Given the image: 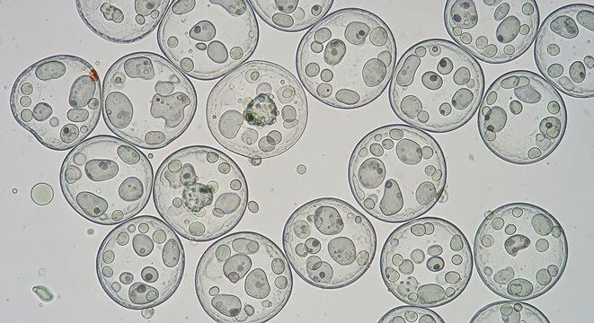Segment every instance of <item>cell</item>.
<instances>
[{
  "label": "cell",
  "mask_w": 594,
  "mask_h": 323,
  "mask_svg": "<svg viewBox=\"0 0 594 323\" xmlns=\"http://www.w3.org/2000/svg\"><path fill=\"white\" fill-rule=\"evenodd\" d=\"M396 64L395 38L373 13L345 8L324 17L305 34L297 51L298 77L321 102L343 109L376 100Z\"/></svg>",
  "instance_id": "cell-1"
},
{
  "label": "cell",
  "mask_w": 594,
  "mask_h": 323,
  "mask_svg": "<svg viewBox=\"0 0 594 323\" xmlns=\"http://www.w3.org/2000/svg\"><path fill=\"white\" fill-rule=\"evenodd\" d=\"M307 101L297 78L282 66L250 61L211 90L206 118L217 142L230 152L267 159L290 149L303 135Z\"/></svg>",
  "instance_id": "cell-2"
},
{
  "label": "cell",
  "mask_w": 594,
  "mask_h": 323,
  "mask_svg": "<svg viewBox=\"0 0 594 323\" xmlns=\"http://www.w3.org/2000/svg\"><path fill=\"white\" fill-rule=\"evenodd\" d=\"M348 178L365 212L383 222L403 223L423 215L439 200L447 164L431 135L392 124L360 139L350 159Z\"/></svg>",
  "instance_id": "cell-3"
},
{
  "label": "cell",
  "mask_w": 594,
  "mask_h": 323,
  "mask_svg": "<svg viewBox=\"0 0 594 323\" xmlns=\"http://www.w3.org/2000/svg\"><path fill=\"white\" fill-rule=\"evenodd\" d=\"M479 276L497 295L528 301L548 292L568 259L563 226L545 209L510 203L491 212L477 229L474 258Z\"/></svg>",
  "instance_id": "cell-4"
},
{
  "label": "cell",
  "mask_w": 594,
  "mask_h": 323,
  "mask_svg": "<svg viewBox=\"0 0 594 323\" xmlns=\"http://www.w3.org/2000/svg\"><path fill=\"white\" fill-rule=\"evenodd\" d=\"M290 264L267 237L251 231L225 236L203 253L195 288L206 313L220 323H262L288 302Z\"/></svg>",
  "instance_id": "cell-5"
},
{
  "label": "cell",
  "mask_w": 594,
  "mask_h": 323,
  "mask_svg": "<svg viewBox=\"0 0 594 323\" xmlns=\"http://www.w3.org/2000/svg\"><path fill=\"white\" fill-rule=\"evenodd\" d=\"M197 106L188 77L168 59L136 52L107 71L102 116L118 137L145 149L165 147L190 126Z\"/></svg>",
  "instance_id": "cell-6"
},
{
  "label": "cell",
  "mask_w": 594,
  "mask_h": 323,
  "mask_svg": "<svg viewBox=\"0 0 594 323\" xmlns=\"http://www.w3.org/2000/svg\"><path fill=\"white\" fill-rule=\"evenodd\" d=\"M154 201L164 221L181 236L208 241L241 220L248 201L246 179L223 152L204 145L182 148L159 166Z\"/></svg>",
  "instance_id": "cell-7"
},
{
  "label": "cell",
  "mask_w": 594,
  "mask_h": 323,
  "mask_svg": "<svg viewBox=\"0 0 594 323\" xmlns=\"http://www.w3.org/2000/svg\"><path fill=\"white\" fill-rule=\"evenodd\" d=\"M483 88V73L474 57L454 42L431 39L403 54L391 78L389 100L406 124L447 133L472 118Z\"/></svg>",
  "instance_id": "cell-8"
},
{
  "label": "cell",
  "mask_w": 594,
  "mask_h": 323,
  "mask_svg": "<svg viewBox=\"0 0 594 323\" xmlns=\"http://www.w3.org/2000/svg\"><path fill=\"white\" fill-rule=\"evenodd\" d=\"M15 120L49 149L74 148L94 129L102 110L96 70L71 55L43 58L15 80L10 95Z\"/></svg>",
  "instance_id": "cell-9"
},
{
  "label": "cell",
  "mask_w": 594,
  "mask_h": 323,
  "mask_svg": "<svg viewBox=\"0 0 594 323\" xmlns=\"http://www.w3.org/2000/svg\"><path fill=\"white\" fill-rule=\"evenodd\" d=\"M472 271L467 239L438 217H418L396 228L380 256L386 286L410 305L432 308L452 301L465 289Z\"/></svg>",
  "instance_id": "cell-10"
},
{
  "label": "cell",
  "mask_w": 594,
  "mask_h": 323,
  "mask_svg": "<svg viewBox=\"0 0 594 323\" xmlns=\"http://www.w3.org/2000/svg\"><path fill=\"white\" fill-rule=\"evenodd\" d=\"M282 240L295 272L321 289H339L357 281L370 266L377 248L369 220L333 197L315 199L295 210Z\"/></svg>",
  "instance_id": "cell-11"
},
{
  "label": "cell",
  "mask_w": 594,
  "mask_h": 323,
  "mask_svg": "<svg viewBox=\"0 0 594 323\" xmlns=\"http://www.w3.org/2000/svg\"><path fill=\"white\" fill-rule=\"evenodd\" d=\"M259 28L245 0H174L157 31L165 57L198 80H214L244 64L256 48Z\"/></svg>",
  "instance_id": "cell-12"
},
{
  "label": "cell",
  "mask_w": 594,
  "mask_h": 323,
  "mask_svg": "<svg viewBox=\"0 0 594 323\" xmlns=\"http://www.w3.org/2000/svg\"><path fill=\"white\" fill-rule=\"evenodd\" d=\"M483 144L500 159L532 164L550 155L564 136L567 111L559 92L530 71H510L487 89L478 107Z\"/></svg>",
  "instance_id": "cell-13"
},
{
  "label": "cell",
  "mask_w": 594,
  "mask_h": 323,
  "mask_svg": "<svg viewBox=\"0 0 594 323\" xmlns=\"http://www.w3.org/2000/svg\"><path fill=\"white\" fill-rule=\"evenodd\" d=\"M69 205L95 223L115 225L136 216L154 186L152 165L139 149L112 135H95L75 145L60 170Z\"/></svg>",
  "instance_id": "cell-14"
},
{
  "label": "cell",
  "mask_w": 594,
  "mask_h": 323,
  "mask_svg": "<svg viewBox=\"0 0 594 323\" xmlns=\"http://www.w3.org/2000/svg\"><path fill=\"white\" fill-rule=\"evenodd\" d=\"M176 231L150 215L120 223L102 240L96 272L104 292L131 310L168 300L182 278L185 256Z\"/></svg>",
  "instance_id": "cell-15"
},
{
  "label": "cell",
  "mask_w": 594,
  "mask_h": 323,
  "mask_svg": "<svg viewBox=\"0 0 594 323\" xmlns=\"http://www.w3.org/2000/svg\"><path fill=\"white\" fill-rule=\"evenodd\" d=\"M535 0H448L446 29L456 44L486 63L512 61L533 43L539 29Z\"/></svg>",
  "instance_id": "cell-16"
},
{
  "label": "cell",
  "mask_w": 594,
  "mask_h": 323,
  "mask_svg": "<svg viewBox=\"0 0 594 323\" xmlns=\"http://www.w3.org/2000/svg\"><path fill=\"white\" fill-rule=\"evenodd\" d=\"M535 60L556 90L574 97L594 94V7L563 6L550 13L537 31Z\"/></svg>",
  "instance_id": "cell-17"
},
{
  "label": "cell",
  "mask_w": 594,
  "mask_h": 323,
  "mask_svg": "<svg viewBox=\"0 0 594 323\" xmlns=\"http://www.w3.org/2000/svg\"><path fill=\"white\" fill-rule=\"evenodd\" d=\"M170 0H77L86 26L114 43H131L150 34L164 16Z\"/></svg>",
  "instance_id": "cell-18"
},
{
  "label": "cell",
  "mask_w": 594,
  "mask_h": 323,
  "mask_svg": "<svg viewBox=\"0 0 594 323\" xmlns=\"http://www.w3.org/2000/svg\"><path fill=\"white\" fill-rule=\"evenodd\" d=\"M256 13L271 27L300 31L314 26L330 10L332 0H251Z\"/></svg>",
  "instance_id": "cell-19"
},
{
  "label": "cell",
  "mask_w": 594,
  "mask_h": 323,
  "mask_svg": "<svg viewBox=\"0 0 594 323\" xmlns=\"http://www.w3.org/2000/svg\"><path fill=\"white\" fill-rule=\"evenodd\" d=\"M471 323H549L538 309L519 300L492 302L479 310Z\"/></svg>",
  "instance_id": "cell-20"
},
{
  "label": "cell",
  "mask_w": 594,
  "mask_h": 323,
  "mask_svg": "<svg viewBox=\"0 0 594 323\" xmlns=\"http://www.w3.org/2000/svg\"><path fill=\"white\" fill-rule=\"evenodd\" d=\"M379 323H443L444 319L427 307L407 305L386 312Z\"/></svg>",
  "instance_id": "cell-21"
},
{
  "label": "cell",
  "mask_w": 594,
  "mask_h": 323,
  "mask_svg": "<svg viewBox=\"0 0 594 323\" xmlns=\"http://www.w3.org/2000/svg\"><path fill=\"white\" fill-rule=\"evenodd\" d=\"M53 197V188L48 183H37L31 188V198L38 205H46L49 204Z\"/></svg>",
  "instance_id": "cell-22"
}]
</instances>
